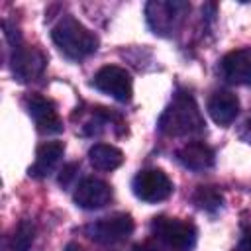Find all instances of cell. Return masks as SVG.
I'll return each mask as SVG.
<instances>
[{
  "label": "cell",
  "mask_w": 251,
  "mask_h": 251,
  "mask_svg": "<svg viewBox=\"0 0 251 251\" xmlns=\"http://www.w3.org/2000/svg\"><path fill=\"white\" fill-rule=\"evenodd\" d=\"M131 190L135 198H139L141 202L155 204L167 200L173 194L175 186L167 176V173H163L161 169H143L133 176Z\"/></svg>",
  "instance_id": "8992f818"
},
{
  "label": "cell",
  "mask_w": 251,
  "mask_h": 251,
  "mask_svg": "<svg viewBox=\"0 0 251 251\" xmlns=\"http://www.w3.org/2000/svg\"><path fill=\"white\" fill-rule=\"evenodd\" d=\"M239 249H241V251H251V229L243 235V239H241V243H239Z\"/></svg>",
  "instance_id": "ffe728a7"
},
{
  "label": "cell",
  "mask_w": 251,
  "mask_h": 251,
  "mask_svg": "<svg viewBox=\"0 0 251 251\" xmlns=\"http://www.w3.org/2000/svg\"><path fill=\"white\" fill-rule=\"evenodd\" d=\"M220 73L229 84H251V47H241L224 55Z\"/></svg>",
  "instance_id": "8fae6325"
},
{
  "label": "cell",
  "mask_w": 251,
  "mask_h": 251,
  "mask_svg": "<svg viewBox=\"0 0 251 251\" xmlns=\"http://www.w3.org/2000/svg\"><path fill=\"white\" fill-rule=\"evenodd\" d=\"M76 171H78V163H67V165L61 169V173H59V184H61L63 188H67V186L71 184V180L75 178Z\"/></svg>",
  "instance_id": "ac0fdd59"
},
{
  "label": "cell",
  "mask_w": 251,
  "mask_h": 251,
  "mask_svg": "<svg viewBox=\"0 0 251 251\" xmlns=\"http://www.w3.org/2000/svg\"><path fill=\"white\" fill-rule=\"evenodd\" d=\"M51 39L59 47V51L71 61H80L92 55L100 43L96 33L84 27L75 16H63L51 27Z\"/></svg>",
  "instance_id": "7a4b0ae2"
},
{
  "label": "cell",
  "mask_w": 251,
  "mask_h": 251,
  "mask_svg": "<svg viewBox=\"0 0 251 251\" xmlns=\"http://www.w3.org/2000/svg\"><path fill=\"white\" fill-rule=\"evenodd\" d=\"M75 204L82 210H98L112 200V186L96 176H86L75 190Z\"/></svg>",
  "instance_id": "30bf717a"
},
{
  "label": "cell",
  "mask_w": 251,
  "mask_h": 251,
  "mask_svg": "<svg viewBox=\"0 0 251 251\" xmlns=\"http://www.w3.org/2000/svg\"><path fill=\"white\" fill-rule=\"evenodd\" d=\"M92 86L118 102H129L133 94L131 75L118 65H104L102 69H98L92 78Z\"/></svg>",
  "instance_id": "52a82bcc"
},
{
  "label": "cell",
  "mask_w": 251,
  "mask_h": 251,
  "mask_svg": "<svg viewBox=\"0 0 251 251\" xmlns=\"http://www.w3.org/2000/svg\"><path fill=\"white\" fill-rule=\"evenodd\" d=\"M133 251H151V249H147V247H145V245H137V247H135V249H133Z\"/></svg>",
  "instance_id": "7402d4cb"
},
{
  "label": "cell",
  "mask_w": 251,
  "mask_h": 251,
  "mask_svg": "<svg viewBox=\"0 0 251 251\" xmlns=\"http://www.w3.org/2000/svg\"><path fill=\"white\" fill-rule=\"evenodd\" d=\"M10 63H12L14 76L20 82H29V80H35L43 73V69L47 65V57L39 49H35V47H22V45H18L14 49V53H12Z\"/></svg>",
  "instance_id": "9c48e42d"
},
{
  "label": "cell",
  "mask_w": 251,
  "mask_h": 251,
  "mask_svg": "<svg viewBox=\"0 0 251 251\" xmlns=\"http://www.w3.org/2000/svg\"><path fill=\"white\" fill-rule=\"evenodd\" d=\"M206 108H208L210 118L218 126L227 127L235 122V118L239 114V98L229 90H216L208 98Z\"/></svg>",
  "instance_id": "4fadbf2b"
},
{
  "label": "cell",
  "mask_w": 251,
  "mask_h": 251,
  "mask_svg": "<svg viewBox=\"0 0 251 251\" xmlns=\"http://www.w3.org/2000/svg\"><path fill=\"white\" fill-rule=\"evenodd\" d=\"M24 106L29 114V118L35 122V127L43 135H53L63 131V122L57 114L55 102L41 96V94H29L24 100Z\"/></svg>",
  "instance_id": "ba28073f"
},
{
  "label": "cell",
  "mask_w": 251,
  "mask_h": 251,
  "mask_svg": "<svg viewBox=\"0 0 251 251\" xmlns=\"http://www.w3.org/2000/svg\"><path fill=\"white\" fill-rule=\"evenodd\" d=\"M190 4L173 0V2H163V0H151L145 6V20L147 25L153 29L157 35H171L178 29L182 24L184 16L188 14Z\"/></svg>",
  "instance_id": "277c9868"
},
{
  "label": "cell",
  "mask_w": 251,
  "mask_h": 251,
  "mask_svg": "<svg viewBox=\"0 0 251 251\" xmlns=\"http://www.w3.org/2000/svg\"><path fill=\"white\" fill-rule=\"evenodd\" d=\"M192 202L202 212L214 214L224 206V196L216 186H198L192 194Z\"/></svg>",
  "instance_id": "2e32d148"
},
{
  "label": "cell",
  "mask_w": 251,
  "mask_h": 251,
  "mask_svg": "<svg viewBox=\"0 0 251 251\" xmlns=\"http://www.w3.org/2000/svg\"><path fill=\"white\" fill-rule=\"evenodd\" d=\"M157 127L163 135L169 137H186L204 131L206 122L196 100L188 92H176L171 104L159 116Z\"/></svg>",
  "instance_id": "6da1fadb"
},
{
  "label": "cell",
  "mask_w": 251,
  "mask_h": 251,
  "mask_svg": "<svg viewBox=\"0 0 251 251\" xmlns=\"http://www.w3.org/2000/svg\"><path fill=\"white\" fill-rule=\"evenodd\" d=\"M33 235H35L33 224L27 220H22L12 235V251H29L33 243Z\"/></svg>",
  "instance_id": "e0dca14e"
},
{
  "label": "cell",
  "mask_w": 251,
  "mask_h": 251,
  "mask_svg": "<svg viewBox=\"0 0 251 251\" xmlns=\"http://www.w3.org/2000/svg\"><path fill=\"white\" fill-rule=\"evenodd\" d=\"M176 161L194 173H202L214 167L216 163V153L210 145H206L204 141H188L182 147L176 149Z\"/></svg>",
  "instance_id": "7c38bea8"
},
{
  "label": "cell",
  "mask_w": 251,
  "mask_h": 251,
  "mask_svg": "<svg viewBox=\"0 0 251 251\" xmlns=\"http://www.w3.org/2000/svg\"><path fill=\"white\" fill-rule=\"evenodd\" d=\"M133 227L135 224L129 214L116 212V214H110L106 218H100L88 224L84 231L92 241L100 245H116V243L126 241L133 233Z\"/></svg>",
  "instance_id": "5b68a950"
},
{
  "label": "cell",
  "mask_w": 251,
  "mask_h": 251,
  "mask_svg": "<svg viewBox=\"0 0 251 251\" xmlns=\"http://www.w3.org/2000/svg\"><path fill=\"white\" fill-rule=\"evenodd\" d=\"M65 153V143L63 141H45L37 147L35 151V161L27 169L29 176L33 178H45L51 175V171L57 167Z\"/></svg>",
  "instance_id": "5bb4252c"
},
{
  "label": "cell",
  "mask_w": 251,
  "mask_h": 251,
  "mask_svg": "<svg viewBox=\"0 0 251 251\" xmlns=\"http://www.w3.org/2000/svg\"><path fill=\"white\" fill-rule=\"evenodd\" d=\"M237 135H239V139H241V141H245L247 145H251V112H249V114L245 116V120L241 122Z\"/></svg>",
  "instance_id": "d6986e66"
},
{
  "label": "cell",
  "mask_w": 251,
  "mask_h": 251,
  "mask_svg": "<svg viewBox=\"0 0 251 251\" xmlns=\"http://www.w3.org/2000/svg\"><path fill=\"white\" fill-rule=\"evenodd\" d=\"M151 229L169 249L173 251H192L198 241V231L192 222L169 216H157L151 222Z\"/></svg>",
  "instance_id": "3957f363"
},
{
  "label": "cell",
  "mask_w": 251,
  "mask_h": 251,
  "mask_svg": "<svg viewBox=\"0 0 251 251\" xmlns=\"http://www.w3.org/2000/svg\"><path fill=\"white\" fill-rule=\"evenodd\" d=\"M88 161L98 171H114L124 163V153L110 143H94L88 149Z\"/></svg>",
  "instance_id": "9a60e30c"
},
{
  "label": "cell",
  "mask_w": 251,
  "mask_h": 251,
  "mask_svg": "<svg viewBox=\"0 0 251 251\" xmlns=\"http://www.w3.org/2000/svg\"><path fill=\"white\" fill-rule=\"evenodd\" d=\"M65 251H84L78 243H75V241H71V243H67V247H65Z\"/></svg>",
  "instance_id": "44dd1931"
}]
</instances>
